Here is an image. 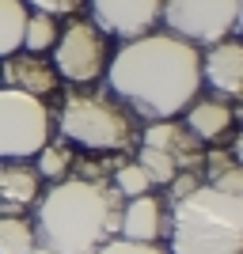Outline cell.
Returning a JSON list of instances; mask_svg holds the SVG:
<instances>
[{
  "label": "cell",
  "instance_id": "obj_1",
  "mask_svg": "<svg viewBox=\"0 0 243 254\" xmlns=\"http://www.w3.org/2000/svg\"><path fill=\"white\" fill-rule=\"evenodd\" d=\"M106 84L133 118L171 122L201 91V53L167 31L141 34L106 61Z\"/></svg>",
  "mask_w": 243,
  "mask_h": 254
},
{
  "label": "cell",
  "instance_id": "obj_2",
  "mask_svg": "<svg viewBox=\"0 0 243 254\" xmlns=\"http://www.w3.org/2000/svg\"><path fill=\"white\" fill-rule=\"evenodd\" d=\"M122 193L106 179H61L38 197L34 235L38 251L50 254H95L118 239Z\"/></svg>",
  "mask_w": 243,
  "mask_h": 254
},
{
  "label": "cell",
  "instance_id": "obj_3",
  "mask_svg": "<svg viewBox=\"0 0 243 254\" xmlns=\"http://www.w3.org/2000/svg\"><path fill=\"white\" fill-rule=\"evenodd\" d=\"M167 254H243V197L201 182L167 205Z\"/></svg>",
  "mask_w": 243,
  "mask_h": 254
},
{
  "label": "cell",
  "instance_id": "obj_4",
  "mask_svg": "<svg viewBox=\"0 0 243 254\" xmlns=\"http://www.w3.org/2000/svg\"><path fill=\"white\" fill-rule=\"evenodd\" d=\"M57 129H61V140H69L73 148L95 152V156L137 152V118L110 91L69 87L61 99Z\"/></svg>",
  "mask_w": 243,
  "mask_h": 254
},
{
  "label": "cell",
  "instance_id": "obj_5",
  "mask_svg": "<svg viewBox=\"0 0 243 254\" xmlns=\"http://www.w3.org/2000/svg\"><path fill=\"white\" fill-rule=\"evenodd\" d=\"M160 19L167 34L190 46H217L224 38H240L243 0H163Z\"/></svg>",
  "mask_w": 243,
  "mask_h": 254
},
{
  "label": "cell",
  "instance_id": "obj_6",
  "mask_svg": "<svg viewBox=\"0 0 243 254\" xmlns=\"http://www.w3.org/2000/svg\"><path fill=\"white\" fill-rule=\"evenodd\" d=\"M53 114L42 99L0 87V159H34L50 144Z\"/></svg>",
  "mask_w": 243,
  "mask_h": 254
},
{
  "label": "cell",
  "instance_id": "obj_7",
  "mask_svg": "<svg viewBox=\"0 0 243 254\" xmlns=\"http://www.w3.org/2000/svg\"><path fill=\"white\" fill-rule=\"evenodd\" d=\"M106 61H110V50H106V34L99 31L91 19H73L57 27V42H53V72L57 80L73 87L95 84L99 76L106 72Z\"/></svg>",
  "mask_w": 243,
  "mask_h": 254
},
{
  "label": "cell",
  "instance_id": "obj_8",
  "mask_svg": "<svg viewBox=\"0 0 243 254\" xmlns=\"http://www.w3.org/2000/svg\"><path fill=\"white\" fill-rule=\"evenodd\" d=\"M87 4H91V23L122 42L152 34L160 8H163V0H87Z\"/></svg>",
  "mask_w": 243,
  "mask_h": 254
},
{
  "label": "cell",
  "instance_id": "obj_9",
  "mask_svg": "<svg viewBox=\"0 0 243 254\" xmlns=\"http://www.w3.org/2000/svg\"><path fill=\"white\" fill-rule=\"evenodd\" d=\"M0 84L46 103V95H53V91L61 87V80H57V72H53L50 57H42V53H23L19 50V53L0 57Z\"/></svg>",
  "mask_w": 243,
  "mask_h": 254
},
{
  "label": "cell",
  "instance_id": "obj_10",
  "mask_svg": "<svg viewBox=\"0 0 243 254\" xmlns=\"http://www.w3.org/2000/svg\"><path fill=\"white\" fill-rule=\"evenodd\" d=\"M163 232H167V201H163V197H156V193H141V197H133V201L122 205L118 239L160 247Z\"/></svg>",
  "mask_w": 243,
  "mask_h": 254
},
{
  "label": "cell",
  "instance_id": "obj_11",
  "mask_svg": "<svg viewBox=\"0 0 243 254\" xmlns=\"http://www.w3.org/2000/svg\"><path fill=\"white\" fill-rule=\"evenodd\" d=\"M137 144L167 152V156L179 163V171H201V159H205V144H201L182 122H175V118H171V122H148V129L141 133Z\"/></svg>",
  "mask_w": 243,
  "mask_h": 254
},
{
  "label": "cell",
  "instance_id": "obj_12",
  "mask_svg": "<svg viewBox=\"0 0 243 254\" xmlns=\"http://www.w3.org/2000/svg\"><path fill=\"white\" fill-rule=\"evenodd\" d=\"M201 80L221 99H240V91H243V46H240V38H224V42L209 46V53L201 57Z\"/></svg>",
  "mask_w": 243,
  "mask_h": 254
},
{
  "label": "cell",
  "instance_id": "obj_13",
  "mask_svg": "<svg viewBox=\"0 0 243 254\" xmlns=\"http://www.w3.org/2000/svg\"><path fill=\"white\" fill-rule=\"evenodd\" d=\"M42 179L31 159H0V212L19 216L23 209L38 205Z\"/></svg>",
  "mask_w": 243,
  "mask_h": 254
},
{
  "label": "cell",
  "instance_id": "obj_14",
  "mask_svg": "<svg viewBox=\"0 0 243 254\" xmlns=\"http://www.w3.org/2000/svg\"><path fill=\"white\" fill-rule=\"evenodd\" d=\"M182 126L190 129L201 144H213V140H224L236 126V110L228 99H194L186 110H182Z\"/></svg>",
  "mask_w": 243,
  "mask_h": 254
},
{
  "label": "cell",
  "instance_id": "obj_15",
  "mask_svg": "<svg viewBox=\"0 0 243 254\" xmlns=\"http://www.w3.org/2000/svg\"><path fill=\"white\" fill-rule=\"evenodd\" d=\"M201 163H205V179H201L205 186L240 197V190H243V182H240V137H236L232 148H209Z\"/></svg>",
  "mask_w": 243,
  "mask_h": 254
},
{
  "label": "cell",
  "instance_id": "obj_16",
  "mask_svg": "<svg viewBox=\"0 0 243 254\" xmlns=\"http://www.w3.org/2000/svg\"><path fill=\"white\" fill-rule=\"evenodd\" d=\"M38 251V235L27 216H8L0 212V254H34Z\"/></svg>",
  "mask_w": 243,
  "mask_h": 254
},
{
  "label": "cell",
  "instance_id": "obj_17",
  "mask_svg": "<svg viewBox=\"0 0 243 254\" xmlns=\"http://www.w3.org/2000/svg\"><path fill=\"white\" fill-rule=\"evenodd\" d=\"M27 15H31V8H27L23 0H0V57L19 53Z\"/></svg>",
  "mask_w": 243,
  "mask_h": 254
},
{
  "label": "cell",
  "instance_id": "obj_18",
  "mask_svg": "<svg viewBox=\"0 0 243 254\" xmlns=\"http://www.w3.org/2000/svg\"><path fill=\"white\" fill-rule=\"evenodd\" d=\"M73 163H76V148L69 140H53V144H46V148L34 156L38 179H50V182L69 179V175H73Z\"/></svg>",
  "mask_w": 243,
  "mask_h": 254
},
{
  "label": "cell",
  "instance_id": "obj_19",
  "mask_svg": "<svg viewBox=\"0 0 243 254\" xmlns=\"http://www.w3.org/2000/svg\"><path fill=\"white\" fill-rule=\"evenodd\" d=\"M57 42V19L42 15V11H31L27 15V27H23V53H46Z\"/></svg>",
  "mask_w": 243,
  "mask_h": 254
},
{
  "label": "cell",
  "instance_id": "obj_20",
  "mask_svg": "<svg viewBox=\"0 0 243 254\" xmlns=\"http://www.w3.org/2000/svg\"><path fill=\"white\" fill-rule=\"evenodd\" d=\"M110 186L122 193V201H133L141 193H152V182H148V175L141 171L137 159H122V163L110 171Z\"/></svg>",
  "mask_w": 243,
  "mask_h": 254
},
{
  "label": "cell",
  "instance_id": "obj_21",
  "mask_svg": "<svg viewBox=\"0 0 243 254\" xmlns=\"http://www.w3.org/2000/svg\"><path fill=\"white\" fill-rule=\"evenodd\" d=\"M137 163H141V171L148 175V182H152V186H171V179H175V175H182L179 163H175L167 152L148 148V144H137Z\"/></svg>",
  "mask_w": 243,
  "mask_h": 254
},
{
  "label": "cell",
  "instance_id": "obj_22",
  "mask_svg": "<svg viewBox=\"0 0 243 254\" xmlns=\"http://www.w3.org/2000/svg\"><path fill=\"white\" fill-rule=\"evenodd\" d=\"M23 4L31 11H42V15H53V19H57V15H76L87 0H23Z\"/></svg>",
  "mask_w": 243,
  "mask_h": 254
},
{
  "label": "cell",
  "instance_id": "obj_23",
  "mask_svg": "<svg viewBox=\"0 0 243 254\" xmlns=\"http://www.w3.org/2000/svg\"><path fill=\"white\" fill-rule=\"evenodd\" d=\"M95 254H167L163 247H148V243H126V239H110Z\"/></svg>",
  "mask_w": 243,
  "mask_h": 254
},
{
  "label": "cell",
  "instance_id": "obj_24",
  "mask_svg": "<svg viewBox=\"0 0 243 254\" xmlns=\"http://www.w3.org/2000/svg\"><path fill=\"white\" fill-rule=\"evenodd\" d=\"M34 254H50V251H34Z\"/></svg>",
  "mask_w": 243,
  "mask_h": 254
}]
</instances>
